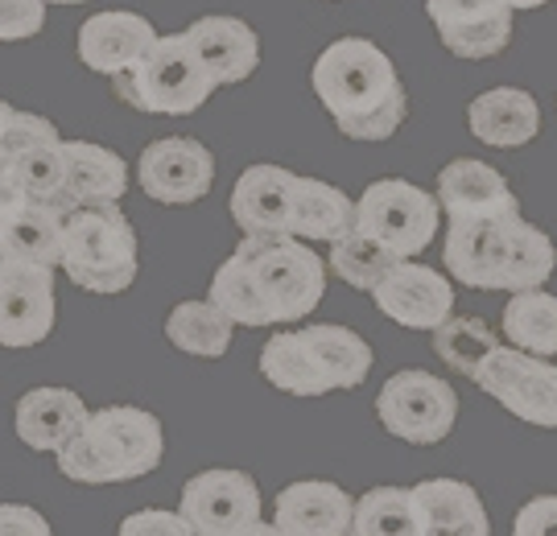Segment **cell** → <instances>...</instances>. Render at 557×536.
<instances>
[{"label":"cell","mask_w":557,"mask_h":536,"mask_svg":"<svg viewBox=\"0 0 557 536\" xmlns=\"http://www.w3.org/2000/svg\"><path fill=\"white\" fill-rule=\"evenodd\" d=\"M153 46H158V29L149 25V17L128 13V9L91 13L79 25V62L108 79L133 71Z\"/></svg>","instance_id":"2e32d148"},{"label":"cell","mask_w":557,"mask_h":536,"mask_svg":"<svg viewBox=\"0 0 557 536\" xmlns=\"http://www.w3.org/2000/svg\"><path fill=\"white\" fill-rule=\"evenodd\" d=\"M257 367L273 388L289 392V397H326V392H335L301 331H277L260 347Z\"/></svg>","instance_id":"484cf974"},{"label":"cell","mask_w":557,"mask_h":536,"mask_svg":"<svg viewBox=\"0 0 557 536\" xmlns=\"http://www.w3.org/2000/svg\"><path fill=\"white\" fill-rule=\"evenodd\" d=\"M326 264H331V273H335L343 285H351L359 294H376V285L397 269L400 257L393 248H384L380 239L368 236V232H351L347 239L331 244Z\"/></svg>","instance_id":"e575fe53"},{"label":"cell","mask_w":557,"mask_h":536,"mask_svg":"<svg viewBox=\"0 0 557 536\" xmlns=\"http://www.w3.org/2000/svg\"><path fill=\"white\" fill-rule=\"evenodd\" d=\"M475 384L504 404L512 417L537 429H557V363L545 356H529L520 347H499L483 363Z\"/></svg>","instance_id":"ba28073f"},{"label":"cell","mask_w":557,"mask_h":536,"mask_svg":"<svg viewBox=\"0 0 557 536\" xmlns=\"http://www.w3.org/2000/svg\"><path fill=\"white\" fill-rule=\"evenodd\" d=\"M517 13H524V9H541V4H549V0H508Z\"/></svg>","instance_id":"b9f144b4"},{"label":"cell","mask_w":557,"mask_h":536,"mask_svg":"<svg viewBox=\"0 0 557 536\" xmlns=\"http://www.w3.org/2000/svg\"><path fill=\"white\" fill-rule=\"evenodd\" d=\"M524 215H483V219H446L442 264L467 289H499L508 239Z\"/></svg>","instance_id":"4fadbf2b"},{"label":"cell","mask_w":557,"mask_h":536,"mask_svg":"<svg viewBox=\"0 0 557 536\" xmlns=\"http://www.w3.org/2000/svg\"><path fill=\"white\" fill-rule=\"evenodd\" d=\"M499 347H504V342H499L496 331L483 319H471V314H455L446 326L434 331V356H438L450 372H458V376H467V379H475L479 372H483V363L496 356Z\"/></svg>","instance_id":"d6a6232c"},{"label":"cell","mask_w":557,"mask_h":536,"mask_svg":"<svg viewBox=\"0 0 557 536\" xmlns=\"http://www.w3.org/2000/svg\"><path fill=\"white\" fill-rule=\"evenodd\" d=\"M66 158H71V199H75V207L120 202L128 195V165L120 153L103 149L96 140H66Z\"/></svg>","instance_id":"83f0119b"},{"label":"cell","mask_w":557,"mask_h":536,"mask_svg":"<svg viewBox=\"0 0 557 536\" xmlns=\"http://www.w3.org/2000/svg\"><path fill=\"white\" fill-rule=\"evenodd\" d=\"M0 536H54L50 520L29 503H4L0 508Z\"/></svg>","instance_id":"ab89813d"},{"label":"cell","mask_w":557,"mask_h":536,"mask_svg":"<svg viewBox=\"0 0 557 536\" xmlns=\"http://www.w3.org/2000/svg\"><path fill=\"white\" fill-rule=\"evenodd\" d=\"M116 536H199L195 524L182 512H161V508H140L133 516L120 520Z\"/></svg>","instance_id":"74e56055"},{"label":"cell","mask_w":557,"mask_h":536,"mask_svg":"<svg viewBox=\"0 0 557 536\" xmlns=\"http://www.w3.org/2000/svg\"><path fill=\"white\" fill-rule=\"evenodd\" d=\"M314 96L347 140H388L409 116L397 62L368 38H335L310 66Z\"/></svg>","instance_id":"6da1fadb"},{"label":"cell","mask_w":557,"mask_h":536,"mask_svg":"<svg viewBox=\"0 0 557 536\" xmlns=\"http://www.w3.org/2000/svg\"><path fill=\"white\" fill-rule=\"evenodd\" d=\"M178 512L195 524L199 536H232L236 528L260 520V487L248 471L215 466V471L186 478Z\"/></svg>","instance_id":"8fae6325"},{"label":"cell","mask_w":557,"mask_h":536,"mask_svg":"<svg viewBox=\"0 0 557 536\" xmlns=\"http://www.w3.org/2000/svg\"><path fill=\"white\" fill-rule=\"evenodd\" d=\"M87 421H91L87 400L75 388H59V384L29 388L13 413L17 437L34 454H59L62 446H71L87 429Z\"/></svg>","instance_id":"d6986e66"},{"label":"cell","mask_w":557,"mask_h":536,"mask_svg":"<svg viewBox=\"0 0 557 536\" xmlns=\"http://www.w3.org/2000/svg\"><path fill=\"white\" fill-rule=\"evenodd\" d=\"M351 520L356 499L326 478L289 483L273 503V524L285 536H351Z\"/></svg>","instance_id":"ffe728a7"},{"label":"cell","mask_w":557,"mask_h":536,"mask_svg":"<svg viewBox=\"0 0 557 536\" xmlns=\"http://www.w3.org/2000/svg\"><path fill=\"white\" fill-rule=\"evenodd\" d=\"M232 331L236 322L223 314L215 301H178L165 319V338L178 347L182 356L223 359L232 351Z\"/></svg>","instance_id":"f1b7e54d"},{"label":"cell","mask_w":557,"mask_h":536,"mask_svg":"<svg viewBox=\"0 0 557 536\" xmlns=\"http://www.w3.org/2000/svg\"><path fill=\"white\" fill-rule=\"evenodd\" d=\"M207 298L215 301V306H220L223 314L236 322V326H248V331L277 326L273 310H269V301H264V294H260L257 277H252V269H248V260L239 257V252H232V257L215 269Z\"/></svg>","instance_id":"1f68e13d"},{"label":"cell","mask_w":557,"mask_h":536,"mask_svg":"<svg viewBox=\"0 0 557 536\" xmlns=\"http://www.w3.org/2000/svg\"><path fill=\"white\" fill-rule=\"evenodd\" d=\"M425 17L450 54L483 62L508 50L517 9L508 0H425Z\"/></svg>","instance_id":"5bb4252c"},{"label":"cell","mask_w":557,"mask_h":536,"mask_svg":"<svg viewBox=\"0 0 557 536\" xmlns=\"http://www.w3.org/2000/svg\"><path fill=\"white\" fill-rule=\"evenodd\" d=\"M59 137V128L46 116H34V112H21L13 103L0 108V153L9 149H21V145H34V140H50Z\"/></svg>","instance_id":"d590c367"},{"label":"cell","mask_w":557,"mask_h":536,"mask_svg":"<svg viewBox=\"0 0 557 536\" xmlns=\"http://www.w3.org/2000/svg\"><path fill=\"white\" fill-rule=\"evenodd\" d=\"M46 4L50 0H0V38L25 41L41 34L46 25Z\"/></svg>","instance_id":"8d00e7d4"},{"label":"cell","mask_w":557,"mask_h":536,"mask_svg":"<svg viewBox=\"0 0 557 536\" xmlns=\"http://www.w3.org/2000/svg\"><path fill=\"white\" fill-rule=\"evenodd\" d=\"M236 252L248 260L260 294L269 301L277 326L310 319L326 298V273L331 264L298 236H244Z\"/></svg>","instance_id":"5b68a950"},{"label":"cell","mask_w":557,"mask_h":536,"mask_svg":"<svg viewBox=\"0 0 557 536\" xmlns=\"http://www.w3.org/2000/svg\"><path fill=\"white\" fill-rule=\"evenodd\" d=\"M137 186L165 207L202 202L215 186V153L195 137H161L140 149Z\"/></svg>","instance_id":"30bf717a"},{"label":"cell","mask_w":557,"mask_h":536,"mask_svg":"<svg viewBox=\"0 0 557 536\" xmlns=\"http://www.w3.org/2000/svg\"><path fill=\"white\" fill-rule=\"evenodd\" d=\"M421 536H492V516L471 483L462 478H425L413 487Z\"/></svg>","instance_id":"603a6c76"},{"label":"cell","mask_w":557,"mask_h":536,"mask_svg":"<svg viewBox=\"0 0 557 536\" xmlns=\"http://www.w3.org/2000/svg\"><path fill=\"white\" fill-rule=\"evenodd\" d=\"M186 38L202 54V62L211 66V75L220 79V87H236V83L257 75L260 38L248 21L227 17V13H211V17L195 21L186 29Z\"/></svg>","instance_id":"7402d4cb"},{"label":"cell","mask_w":557,"mask_h":536,"mask_svg":"<svg viewBox=\"0 0 557 536\" xmlns=\"http://www.w3.org/2000/svg\"><path fill=\"white\" fill-rule=\"evenodd\" d=\"M499 331L508 338V347H520L529 356L557 359V298L549 289L512 294L504 306Z\"/></svg>","instance_id":"f546056e"},{"label":"cell","mask_w":557,"mask_h":536,"mask_svg":"<svg viewBox=\"0 0 557 536\" xmlns=\"http://www.w3.org/2000/svg\"><path fill=\"white\" fill-rule=\"evenodd\" d=\"M232 536H285L277 528V524H264V520H252V524H244V528H236Z\"/></svg>","instance_id":"60d3db41"},{"label":"cell","mask_w":557,"mask_h":536,"mask_svg":"<svg viewBox=\"0 0 557 536\" xmlns=\"http://www.w3.org/2000/svg\"><path fill=\"white\" fill-rule=\"evenodd\" d=\"M59 322L54 269L29 260H0V342L4 347H38Z\"/></svg>","instance_id":"9c48e42d"},{"label":"cell","mask_w":557,"mask_h":536,"mask_svg":"<svg viewBox=\"0 0 557 536\" xmlns=\"http://www.w3.org/2000/svg\"><path fill=\"white\" fill-rule=\"evenodd\" d=\"M351 536H421L413 487H372L356 499Z\"/></svg>","instance_id":"836d02e7"},{"label":"cell","mask_w":557,"mask_h":536,"mask_svg":"<svg viewBox=\"0 0 557 536\" xmlns=\"http://www.w3.org/2000/svg\"><path fill=\"white\" fill-rule=\"evenodd\" d=\"M112 91L120 103L145 116H190L220 91V79L182 29L158 38V46L133 71L112 79Z\"/></svg>","instance_id":"277c9868"},{"label":"cell","mask_w":557,"mask_h":536,"mask_svg":"<svg viewBox=\"0 0 557 536\" xmlns=\"http://www.w3.org/2000/svg\"><path fill=\"white\" fill-rule=\"evenodd\" d=\"M137 232L120 202H96L66 215V244H62V273L87 294L116 298L137 281Z\"/></svg>","instance_id":"3957f363"},{"label":"cell","mask_w":557,"mask_h":536,"mask_svg":"<svg viewBox=\"0 0 557 536\" xmlns=\"http://www.w3.org/2000/svg\"><path fill=\"white\" fill-rule=\"evenodd\" d=\"M376 310L388 322H397L400 331H438L455 319V285L446 273L430 264L400 260L397 269L376 285Z\"/></svg>","instance_id":"7c38bea8"},{"label":"cell","mask_w":557,"mask_h":536,"mask_svg":"<svg viewBox=\"0 0 557 536\" xmlns=\"http://www.w3.org/2000/svg\"><path fill=\"white\" fill-rule=\"evenodd\" d=\"M294 195H298V174H289L285 165L260 161L236 178L227 211L244 236H289Z\"/></svg>","instance_id":"9a60e30c"},{"label":"cell","mask_w":557,"mask_h":536,"mask_svg":"<svg viewBox=\"0 0 557 536\" xmlns=\"http://www.w3.org/2000/svg\"><path fill=\"white\" fill-rule=\"evenodd\" d=\"M438 202L446 219L520 215V199L508 178L479 158H455L438 174Z\"/></svg>","instance_id":"44dd1931"},{"label":"cell","mask_w":557,"mask_h":536,"mask_svg":"<svg viewBox=\"0 0 557 536\" xmlns=\"http://www.w3.org/2000/svg\"><path fill=\"white\" fill-rule=\"evenodd\" d=\"M0 195H21V199L54 202L59 211H79L71 199V158H66V140H34L0 153Z\"/></svg>","instance_id":"ac0fdd59"},{"label":"cell","mask_w":557,"mask_h":536,"mask_svg":"<svg viewBox=\"0 0 557 536\" xmlns=\"http://www.w3.org/2000/svg\"><path fill=\"white\" fill-rule=\"evenodd\" d=\"M66 244V211L54 202L0 195V260H29L62 269Z\"/></svg>","instance_id":"e0dca14e"},{"label":"cell","mask_w":557,"mask_h":536,"mask_svg":"<svg viewBox=\"0 0 557 536\" xmlns=\"http://www.w3.org/2000/svg\"><path fill=\"white\" fill-rule=\"evenodd\" d=\"M301 335L310 342V351L319 356L322 372L331 379L335 392H356L363 379L372 376V347L368 338L356 335L351 326H338V322H314V326H301Z\"/></svg>","instance_id":"4316f807"},{"label":"cell","mask_w":557,"mask_h":536,"mask_svg":"<svg viewBox=\"0 0 557 536\" xmlns=\"http://www.w3.org/2000/svg\"><path fill=\"white\" fill-rule=\"evenodd\" d=\"M50 4H87V0H50Z\"/></svg>","instance_id":"7bdbcfd3"},{"label":"cell","mask_w":557,"mask_h":536,"mask_svg":"<svg viewBox=\"0 0 557 536\" xmlns=\"http://www.w3.org/2000/svg\"><path fill=\"white\" fill-rule=\"evenodd\" d=\"M351 232H359V202L351 195H343L338 186H331V182L298 174L289 236L338 244V239H347Z\"/></svg>","instance_id":"d4e9b609"},{"label":"cell","mask_w":557,"mask_h":536,"mask_svg":"<svg viewBox=\"0 0 557 536\" xmlns=\"http://www.w3.org/2000/svg\"><path fill=\"white\" fill-rule=\"evenodd\" d=\"M359 232L393 248L400 260H418L442 227L438 195H425L405 178H380L359 195Z\"/></svg>","instance_id":"8992f818"},{"label":"cell","mask_w":557,"mask_h":536,"mask_svg":"<svg viewBox=\"0 0 557 536\" xmlns=\"http://www.w3.org/2000/svg\"><path fill=\"white\" fill-rule=\"evenodd\" d=\"M557 269V244L549 232H541L537 223L520 219L508 239V257H504V277L499 289L504 294H529V289H545Z\"/></svg>","instance_id":"4dcf8cb0"},{"label":"cell","mask_w":557,"mask_h":536,"mask_svg":"<svg viewBox=\"0 0 557 536\" xmlns=\"http://www.w3.org/2000/svg\"><path fill=\"white\" fill-rule=\"evenodd\" d=\"M467 124H471L475 140L492 145V149H520V145L537 140L541 108L520 87H492V91H479L471 100Z\"/></svg>","instance_id":"cb8c5ba5"},{"label":"cell","mask_w":557,"mask_h":536,"mask_svg":"<svg viewBox=\"0 0 557 536\" xmlns=\"http://www.w3.org/2000/svg\"><path fill=\"white\" fill-rule=\"evenodd\" d=\"M512 536H557V496H533L520 503Z\"/></svg>","instance_id":"f35d334b"},{"label":"cell","mask_w":557,"mask_h":536,"mask_svg":"<svg viewBox=\"0 0 557 536\" xmlns=\"http://www.w3.org/2000/svg\"><path fill=\"white\" fill-rule=\"evenodd\" d=\"M376 417L393 437L409 446H438L455 434L458 397L455 388L434 372L405 367L380 384L376 392Z\"/></svg>","instance_id":"52a82bcc"},{"label":"cell","mask_w":557,"mask_h":536,"mask_svg":"<svg viewBox=\"0 0 557 536\" xmlns=\"http://www.w3.org/2000/svg\"><path fill=\"white\" fill-rule=\"evenodd\" d=\"M59 471L83 487H108V483H133L153 475L165 458L161 421L137 404H108L96 409L87 429L71 446H62Z\"/></svg>","instance_id":"7a4b0ae2"}]
</instances>
